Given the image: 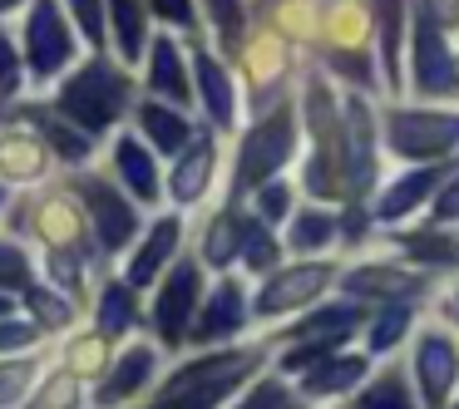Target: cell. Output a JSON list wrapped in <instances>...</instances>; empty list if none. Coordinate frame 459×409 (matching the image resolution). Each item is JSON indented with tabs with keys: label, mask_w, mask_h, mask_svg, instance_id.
Segmentation results:
<instances>
[{
	"label": "cell",
	"mask_w": 459,
	"mask_h": 409,
	"mask_svg": "<svg viewBox=\"0 0 459 409\" xmlns=\"http://www.w3.org/2000/svg\"><path fill=\"white\" fill-rule=\"evenodd\" d=\"M139 74L109 50H84L60 80L50 84V94H40L50 109H60L70 124H80L94 139H109L119 124H129L134 99H139Z\"/></svg>",
	"instance_id": "obj_1"
},
{
	"label": "cell",
	"mask_w": 459,
	"mask_h": 409,
	"mask_svg": "<svg viewBox=\"0 0 459 409\" xmlns=\"http://www.w3.org/2000/svg\"><path fill=\"white\" fill-rule=\"evenodd\" d=\"M262 365H267V345H232V340L203 345L163 370L149 399L159 409H222L228 399L242 395L247 379H257Z\"/></svg>",
	"instance_id": "obj_2"
},
{
	"label": "cell",
	"mask_w": 459,
	"mask_h": 409,
	"mask_svg": "<svg viewBox=\"0 0 459 409\" xmlns=\"http://www.w3.org/2000/svg\"><path fill=\"white\" fill-rule=\"evenodd\" d=\"M15 40L25 55V80L30 94H50V84L80 60L90 45L74 30L65 0H25V11L15 15Z\"/></svg>",
	"instance_id": "obj_3"
},
{
	"label": "cell",
	"mask_w": 459,
	"mask_h": 409,
	"mask_svg": "<svg viewBox=\"0 0 459 409\" xmlns=\"http://www.w3.org/2000/svg\"><path fill=\"white\" fill-rule=\"evenodd\" d=\"M65 178H70L74 198H80V208H84L90 242H94V251H100V261H109V267H114V261L129 251V242L139 237V227H143L149 212H143L139 202L114 183V173L104 168V163L74 168V173H65Z\"/></svg>",
	"instance_id": "obj_4"
},
{
	"label": "cell",
	"mask_w": 459,
	"mask_h": 409,
	"mask_svg": "<svg viewBox=\"0 0 459 409\" xmlns=\"http://www.w3.org/2000/svg\"><path fill=\"white\" fill-rule=\"evenodd\" d=\"M291 158H297V109H291V99H277L272 109H262L257 119L242 129L238 153H232L228 198L247 202V192L262 188L267 178H277Z\"/></svg>",
	"instance_id": "obj_5"
},
{
	"label": "cell",
	"mask_w": 459,
	"mask_h": 409,
	"mask_svg": "<svg viewBox=\"0 0 459 409\" xmlns=\"http://www.w3.org/2000/svg\"><path fill=\"white\" fill-rule=\"evenodd\" d=\"M203 291H208V271L193 251H183L149 291H143V330L159 340L169 355H178L188 345V330H193V316L203 306Z\"/></svg>",
	"instance_id": "obj_6"
},
{
	"label": "cell",
	"mask_w": 459,
	"mask_h": 409,
	"mask_svg": "<svg viewBox=\"0 0 459 409\" xmlns=\"http://www.w3.org/2000/svg\"><path fill=\"white\" fill-rule=\"evenodd\" d=\"M163 370H169V350H163L149 330H139V336H129L119 350H114L109 370L90 385V409L139 405V399L153 395V385L163 379Z\"/></svg>",
	"instance_id": "obj_7"
},
{
	"label": "cell",
	"mask_w": 459,
	"mask_h": 409,
	"mask_svg": "<svg viewBox=\"0 0 459 409\" xmlns=\"http://www.w3.org/2000/svg\"><path fill=\"white\" fill-rule=\"evenodd\" d=\"M301 114H307V133H311V158H307V168H301V183H307V192L321 202L346 198V173H341V114H336V99H331L326 80L307 84Z\"/></svg>",
	"instance_id": "obj_8"
},
{
	"label": "cell",
	"mask_w": 459,
	"mask_h": 409,
	"mask_svg": "<svg viewBox=\"0 0 459 409\" xmlns=\"http://www.w3.org/2000/svg\"><path fill=\"white\" fill-rule=\"evenodd\" d=\"M183 242H188V212L163 202L159 212H149V217H143L139 237H134L129 251L114 261V271H119L134 291H149L153 281H159L163 271L183 257Z\"/></svg>",
	"instance_id": "obj_9"
},
{
	"label": "cell",
	"mask_w": 459,
	"mask_h": 409,
	"mask_svg": "<svg viewBox=\"0 0 459 409\" xmlns=\"http://www.w3.org/2000/svg\"><path fill=\"white\" fill-rule=\"evenodd\" d=\"M218 168H222V139H218V129L198 124V133L163 168V198H169V208H183V212L203 208L212 198V188H218Z\"/></svg>",
	"instance_id": "obj_10"
},
{
	"label": "cell",
	"mask_w": 459,
	"mask_h": 409,
	"mask_svg": "<svg viewBox=\"0 0 459 409\" xmlns=\"http://www.w3.org/2000/svg\"><path fill=\"white\" fill-rule=\"evenodd\" d=\"M188 40V64H193V109L203 114V124L218 133H232L238 129V109H242V94H238V80L232 70L222 64V50L198 35H183Z\"/></svg>",
	"instance_id": "obj_11"
},
{
	"label": "cell",
	"mask_w": 459,
	"mask_h": 409,
	"mask_svg": "<svg viewBox=\"0 0 459 409\" xmlns=\"http://www.w3.org/2000/svg\"><path fill=\"white\" fill-rule=\"evenodd\" d=\"M100 163L114 173V183H119L143 212H159L163 202H169L163 198V158L134 133V124H119V129L104 139Z\"/></svg>",
	"instance_id": "obj_12"
},
{
	"label": "cell",
	"mask_w": 459,
	"mask_h": 409,
	"mask_svg": "<svg viewBox=\"0 0 459 409\" xmlns=\"http://www.w3.org/2000/svg\"><path fill=\"white\" fill-rule=\"evenodd\" d=\"M247 326H252V291H247V281L232 277V271H218V277L208 281V291H203V306H198V316H193L188 345L193 350L228 345V340H238Z\"/></svg>",
	"instance_id": "obj_13"
},
{
	"label": "cell",
	"mask_w": 459,
	"mask_h": 409,
	"mask_svg": "<svg viewBox=\"0 0 459 409\" xmlns=\"http://www.w3.org/2000/svg\"><path fill=\"white\" fill-rule=\"evenodd\" d=\"M55 173H60V163H55L45 133L35 129L21 109H11L5 119H0V183H5L11 192H21V188L50 183Z\"/></svg>",
	"instance_id": "obj_14"
},
{
	"label": "cell",
	"mask_w": 459,
	"mask_h": 409,
	"mask_svg": "<svg viewBox=\"0 0 459 409\" xmlns=\"http://www.w3.org/2000/svg\"><path fill=\"white\" fill-rule=\"evenodd\" d=\"M336 267L331 261H291V267H272L262 286L252 291V320H281L291 311H307L321 291L331 286Z\"/></svg>",
	"instance_id": "obj_15"
},
{
	"label": "cell",
	"mask_w": 459,
	"mask_h": 409,
	"mask_svg": "<svg viewBox=\"0 0 459 409\" xmlns=\"http://www.w3.org/2000/svg\"><path fill=\"white\" fill-rule=\"evenodd\" d=\"M134 74H139V89L143 94L193 109V64H188V40H183L178 30H163V25H159V30L149 35L143 60L134 64Z\"/></svg>",
	"instance_id": "obj_16"
},
{
	"label": "cell",
	"mask_w": 459,
	"mask_h": 409,
	"mask_svg": "<svg viewBox=\"0 0 459 409\" xmlns=\"http://www.w3.org/2000/svg\"><path fill=\"white\" fill-rule=\"evenodd\" d=\"M84 320H90L100 336H109L114 345H124L129 336L143 330V291H134L114 267H100L94 271V286H90V311H84Z\"/></svg>",
	"instance_id": "obj_17"
},
{
	"label": "cell",
	"mask_w": 459,
	"mask_h": 409,
	"mask_svg": "<svg viewBox=\"0 0 459 409\" xmlns=\"http://www.w3.org/2000/svg\"><path fill=\"white\" fill-rule=\"evenodd\" d=\"M15 109H21L25 119H30L35 129L45 133V143H50V153H55V163H60V173H74V168H90V163H100L104 139H94V133H84L80 124H70L60 109H50L40 94H25Z\"/></svg>",
	"instance_id": "obj_18"
},
{
	"label": "cell",
	"mask_w": 459,
	"mask_h": 409,
	"mask_svg": "<svg viewBox=\"0 0 459 409\" xmlns=\"http://www.w3.org/2000/svg\"><path fill=\"white\" fill-rule=\"evenodd\" d=\"M341 173H346L351 198H366L376 183V119L366 99H346L341 109Z\"/></svg>",
	"instance_id": "obj_19"
},
{
	"label": "cell",
	"mask_w": 459,
	"mask_h": 409,
	"mask_svg": "<svg viewBox=\"0 0 459 409\" xmlns=\"http://www.w3.org/2000/svg\"><path fill=\"white\" fill-rule=\"evenodd\" d=\"M134 133H139L143 143H149L153 153H159L163 163L173 158V153L183 149V143L198 133L203 119H193V109H183V104H169V99H153V94H139L134 99V114H129Z\"/></svg>",
	"instance_id": "obj_20"
},
{
	"label": "cell",
	"mask_w": 459,
	"mask_h": 409,
	"mask_svg": "<svg viewBox=\"0 0 459 409\" xmlns=\"http://www.w3.org/2000/svg\"><path fill=\"white\" fill-rule=\"evenodd\" d=\"M390 149L400 158H439V153L459 149V114H405L395 109L385 119Z\"/></svg>",
	"instance_id": "obj_21"
},
{
	"label": "cell",
	"mask_w": 459,
	"mask_h": 409,
	"mask_svg": "<svg viewBox=\"0 0 459 409\" xmlns=\"http://www.w3.org/2000/svg\"><path fill=\"white\" fill-rule=\"evenodd\" d=\"M242 232H247V208H242L238 198L218 202V208H212L208 217L198 222V251H193V257L203 261V271H208V277L238 267Z\"/></svg>",
	"instance_id": "obj_22"
},
{
	"label": "cell",
	"mask_w": 459,
	"mask_h": 409,
	"mask_svg": "<svg viewBox=\"0 0 459 409\" xmlns=\"http://www.w3.org/2000/svg\"><path fill=\"white\" fill-rule=\"evenodd\" d=\"M50 350H55V365L60 370H70L74 379H84V385H94V379L109 370V360H114V340L109 336H100V330L90 326V320H80L74 330H65V336H55L50 340Z\"/></svg>",
	"instance_id": "obj_23"
},
{
	"label": "cell",
	"mask_w": 459,
	"mask_h": 409,
	"mask_svg": "<svg viewBox=\"0 0 459 409\" xmlns=\"http://www.w3.org/2000/svg\"><path fill=\"white\" fill-rule=\"evenodd\" d=\"M415 379L420 389H425V409H445V395L455 389L459 379V350L449 336H439V330H425L415 345Z\"/></svg>",
	"instance_id": "obj_24"
},
{
	"label": "cell",
	"mask_w": 459,
	"mask_h": 409,
	"mask_svg": "<svg viewBox=\"0 0 459 409\" xmlns=\"http://www.w3.org/2000/svg\"><path fill=\"white\" fill-rule=\"evenodd\" d=\"M104 25H109V55H119L129 70L143 60L149 35L159 30L149 15V0H104Z\"/></svg>",
	"instance_id": "obj_25"
},
{
	"label": "cell",
	"mask_w": 459,
	"mask_h": 409,
	"mask_svg": "<svg viewBox=\"0 0 459 409\" xmlns=\"http://www.w3.org/2000/svg\"><path fill=\"white\" fill-rule=\"evenodd\" d=\"M21 311H25V316H30L50 340L65 336V330H74V326L84 320V301L70 296L65 286H55V281H45V277H35L30 286L21 291Z\"/></svg>",
	"instance_id": "obj_26"
},
{
	"label": "cell",
	"mask_w": 459,
	"mask_h": 409,
	"mask_svg": "<svg viewBox=\"0 0 459 409\" xmlns=\"http://www.w3.org/2000/svg\"><path fill=\"white\" fill-rule=\"evenodd\" d=\"M455 84H459V70H455V55L445 50V30L420 15L415 21V89L445 94Z\"/></svg>",
	"instance_id": "obj_27"
},
{
	"label": "cell",
	"mask_w": 459,
	"mask_h": 409,
	"mask_svg": "<svg viewBox=\"0 0 459 409\" xmlns=\"http://www.w3.org/2000/svg\"><path fill=\"white\" fill-rule=\"evenodd\" d=\"M366 320V311H360V301H331V306H316V311H307V316L297 320V326H287L281 330V340H316V345H346V336Z\"/></svg>",
	"instance_id": "obj_28"
},
{
	"label": "cell",
	"mask_w": 459,
	"mask_h": 409,
	"mask_svg": "<svg viewBox=\"0 0 459 409\" xmlns=\"http://www.w3.org/2000/svg\"><path fill=\"white\" fill-rule=\"evenodd\" d=\"M55 350H21V355H0V409H25L30 395L40 389V379L50 375Z\"/></svg>",
	"instance_id": "obj_29"
},
{
	"label": "cell",
	"mask_w": 459,
	"mask_h": 409,
	"mask_svg": "<svg viewBox=\"0 0 459 409\" xmlns=\"http://www.w3.org/2000/svg\"><path fill=\"white\" fill-rule=\"evenodd\" d=\"M242 45V74H247L252 94H267L281 84V74H287V45H281L277 30H262L252 35V40H238Z\"/></svg>",
	"instance_id": "obj_30"
},
{
	"label": "cell",
	"mask_w": 459,
	"mask_h": 409,
	"mask_svg": "<svg viewBox=\"0 0 459 409\" xmlns=\"http://www.w3.org/2000/svg\"><path fill=\"white\" fill-rule=\"evenodd\" d=\"M366 379V355H326L316 360L311 370H301L297 389L307 399H326V395H346Z\"/></svg>",
	"instance_id": "obj_31"
},
{
	"label": "cell",
	"mask_w": 459,
	"mask_h": 409,
	"mask_svg": "<svg viewBox=\"0 0 459 409\" xmlns=\"http://www.w3.org/2000/svg\"><path fill=\"white\" fill-rule=\"evenodd\" d=\"M341 286H346V296L400 301V296H415L420 291V277H410V271H400V267H356V271L341 277Z\"/></svg>",
	"instance_id": "obj_32"
},
{
	"label": "cell",
	"mask_w": 459,
	"mask_h": 409,
	"mask_svg": "<svg viewBox=\"0 0 459 409\" xmlns=\"http://www.w3.org/2000/svg\"><path fill=\"white\" fill-rule=\"evenodd\" d=\"M445 183V168H415V173H405V178L395 183V188H385L380 192V202H376V217L380 222H400L410 208H420V202L429 198V192Z\"/></svg>",
	"instance_id": "obj_33"
},
{
	"label": "cell",
	"mask_w": 459,
	"mask_h": 409,
	"mask_svg": "<svg viewBox=\"0 0 459 409\" xmlns=\"http://www.w3.org/2000/svg\"><path fill=\"white\" fill-rule=\"evenodd\" d=\"M35 277H40V257H35V247L25 237H15V232L0 227V291L21 296Z\"/></svg>",
	"instance_id": "obj_34"
},
{
	"label": "cell",
	"mask_w": 459,
	"mask_h": 409,
	"mask_svg": "<svg viewBox=\"0 0 459 409\" xmlns=\"http://www.w3.org/2000/svg\"><path fill=\"white\" fill-rule=\"evenodd\" d=\"M238 267L247 277H267L272 267H281V242L257 212L247 208V232H242V251H238Z\"/></svg>",
	"instance_id": "obj_35"
},
{
	"label": "cell",
	"mask_w": 459,
	"mask_h": 409,
	"mask_svg": "<svg viewBox=\"0 0 459 409\" xmlns=\"http://www.w3.org/2000/svg\"><path fill=\"white\" fill-rule=\"evenodd\" d=\"M331 242H336V217H331L326 208H301L287 217V247L291 251H326Z\"/></svg>",
	"instance_id": "obj_36"
},
{
	"label": "cell",
	"mask_w": 459,
	"mask_h": 409,
	"mask_svg": "<svg viewBox=\"0 0 459 409\" xmlns=\"http://www.w3.org/2000/svg\"><path fill=\"white\" fill-rule=\"evenodd\" d=\"M25 409H90V385L74 379L70 370L50 365V375L40 379V389L30 395V405H25Z\"/></svg>",
	"instance_id": "obj_37"
},
{
	"label": "cell",
	"mask_w": 459,
	"mask_h": 409,
	"mask_svg": "<svg viewBox=\"0 0 459 409\" xmlns=\"http://www.w3.org/2000/svg\"><path fill=\"white\" fill-rule=\"evenodd\" d=\"M376 11V35H380V64L385 84H400V25H405V0H370Z\"/></svg>",
	"instance_id": "obj_38"
},
{
	"label": "cell",
	"mask_w": 459,
	"mask_h": 409,
	"mask_svg": "<svg viewBox=\"0 0 459 409\" xmlns=\"http://www.w3.org/2000/svg\"><path fill=\"white\" fill-rule=\"evenodd\" d=\"M30 94V80H25V55L21 40H15V21H0V99L21 104Z\"/></svg>",
	"instance_id": "obj_39"
},
{
	"label": "cell",
	"mask_w": 459,
	"mask_h": 409,
	"mask_svg": "<svg viewBox=\"0 0 459 409\" xmlns=\"http://www.w3.org/2000/svg\"><path fill=\"white\" fill-rule=\"evenodd\" d=\"M198 11L208 15V30L222 50H238V40L247 35V0H198Z\"/></svg>",
	"instance_id": "obj_40"
},
{
	"label": "cell",
	"mask_w": 459,
	"mask_h": 409,
	"mask_svg": "<svg viewBox=\"0 0 459 409\" xmlns=\"http://www.w3.org/2000/svg\"><path fill=\"white\" fill-rule=\"evenodd\" d=\"M40 345H50V336H45L25 311L0 316V355H21V350H40Z\"/></svg>",
	"instance_id": "obj_41"
},
{
	"label": "cell",
	"mask_w": 459,
	"mask_h": 409,
	"mask_svg": "<svg viewBox=\"0 0 459 409\" xmlns=\"http://www.w3.org/2000/svg\"><path fill=\"white\" fill-rule=\"evenodd\" d=\"M74 30L84 35L90 50H109V25H104V0H65Z\"/></svg>",
	"instance_id": "obj_42"
},
{
	"label": "cell",
	"mask_w": 459,
	"mask_h": 409,
	"mask_svg": "<svg viewBox=\"0 0 459 409\" xmlns=\"http://www.w3.org/2000/svg\"><path fill=\"white\" fill-rule=\"evenodd\" d=\"M247 202H252V212H257L267 227H277V222H287L291 217V188L281 178H267L262 188H252L247 192Z\"/></svg>",
	"instance_id": "obj_43"
},
{
	"label": "cell",
	"mask_w": 459,
	"mask_h": 409,
	"mask_svg": "<svg viewBox=\"0 0 459 409\" xmlns=\"http://www.w3.org/2000/svg\"><path fill=\"white\" fill-rule=\"evenodd\" d=\"M346 409H415V405H410V395H405V379L390 370L385 379H376V385L360 389V395L351 399Z\"/></svg>",
	"instance_id": "obj_44"
},
{
	"label": "cell",
	"mask_w": 459,
	"mask_h": 409,
	"mask_svg": "<svg viewBox=\"0 0 459 409\" xmlns=\"http://www.w3.org/2000/svg\"><path fill=\"white\" fill-rule=\"evenodd\" d=\"M291 395V385L281 375H257L242 385V395L232 399V409H281V399Z\"/></svg>",
	"instance_id": "obj_45"
},
{
	"label": "cell",
	"mask_w": 459,
	"mask_h": 409,
	"mask_svg": "<svg viewBox=\"0 0 459 409\" xmlns=\"http://www.w3.org/2000/svg\"><path fill=\"white\" fill-rule=\"evenodd\" d=\"M149 15H153V25H163V30H178V35H198V30H203L198 0H149Z\"/></svg>",
	"instance_id": "obj_46"
},
{
	"label": "cell",
	"mask_w": 459,
	"mask_h": 409,
	"mask_svg": "<svg viewBox=\"0 0 459 409\" xmlns=\"http://www.w3.org/2000/svg\"><path fill=\"white\" fill-rule=\"evenodd\" d=\"M405 326H410L405 306H390L385 316H376V326H370V350H390L400 336H405Z\"/></svg>",
	"instance_id": "obj_47"
},
{
	"label": "cell",
	"mask_w": 459,
	"mask_h": 409,
	"mask_svg": "<svg viewBox=\"0 0 459 409\" xmlns=\"http://www.w3.org/2000/svg\"><path fill=\"white\" fill-rule=\"evenodd\" d=\"M420 15L435 21L439 30H459V0H420Z\"/></svg>",
	"instance_id": "obj_48"
},
{
	"label": "cell",
	"mask_w": 459,
	"mask_h": 409,
	"mask_svg": "<svg viewBox=\"0 0 459 409\" xmlns=\"http://www.w3.org/2000/svg\"><path fill=\"white\" fill-rule=\"evenodd\" d=\"M435 222H459V173L449 178V188L439 192V202H435Z\"/></svg>",
	"instance_id": "obj_49"
},
{
	"label": "cell",
	"mask_w": 459,
	"mask_h": 409,
	"mask_svg": "<svg viewBox=\"0 0 459 409\" xmlns=\"http://www.w3.org/2000/svg\"><path fill=\"white\" fill-rule=\"evenodd\" d=\"M25 11V0H0V21H11V15Z\"/></svg>",
	"instance_id": "obj_50"
},
{
	"label": "cell",
	"mask_w": 459,
	"mask_h": 409,
	"mask_svg": "<svg viewBox=\"0 0 459 409\" xmlns=\"http://www.w3.org/2000/svg\"><path fill=\"white\" fill-rule=\"evenodd\" d=\"M11 311H21V296H11V291H0V316H11Z\"/></svg>",
	"instance_id": "obj_51"
},
{
	"label": "cell",
	"mask_w": 459,
	"mask_h": 409,
	"mask_svg": "<svg viewBox=\"0 0 459 409\" xmlns=\"http://www.w3.org/2000/svg\"><path fill=\"white\" fill-rule=\"evenodd\" d=\"M281 409H311V405H307V395H297V389H291V395L281 399Z\"/></svg>",
	"instance_id": "obj_52"
},
{
	"label": "cell",
	"mask_w": 459,
	"mask_h": 409,
	"mask_svg": "<svg viewBox=\"0 0 459 409\" xmlns=\"http://www.w3.org/2000/svg\"><path fill=\"white\" fill-rule=\"evenodd\" d=\"M11 198H15V192L5 188V183H0V222H5V208H11Z\"/></svg>",
	"instance_id": "obj_53"
},
{
	"label": "cell",
	"mask_w": 459,
	"mask_h": 409,
	"mask_svg": "<svg viewBox=\"0 0 459 409\" xmlns=\"http://www.w3.org/2000/svg\"><path fill=\"white\" fill-rule=\"evenodd\" d=\"M129 409H159V405H153V399H139V405H129Z\"/></svg>",
	"instance_id": "obj_54"
},
{
	"label": "cell",
	"mask_w": 459,
	"mask_h": 409,
	"mask_svg": "<svg viewBox=\"0 0 459 409\" xmlns=\"http://www.w3.org/2000/svg\"><path fill=\"white\" fill-rule=\"evenodd\" d=\"M11 109H15V104H11V99H0V119H5V114H11Z\"/></svg>",
	"instance_id": "obj_55"
},
{
	"label": "cell",
	"mask_w": 459,
	"mask_h": 409,
	"mask_svg": "<svg viewBox=\"0 0 459 409\" xmlns=\"http://www.w3.org/2000/svg\"><path fill=\"white\" fill-rule=\"evenodd\" d=\"M445 261H459V242H455V247H449V257Z\"/></svg>",
	"instance_id": "obj_56"
},
{
	"label": "cell",
	"mask_w": 459,
	"mask_h": 409,
	"mask_svg": "<svg viewBox=\"0 0 459 409\" xmlns=\"http://www.w3.org/2000/svg\"><path fill=\"white\" fill-rule=\"evenodd\" d=\"M455 70H459V64H455Z\"/></svg>",
	"instance_id": "obj_57"
},
{
	"label": "cell",
	"mask_w": 459,
	"mask_h": 409,
	"mask_svg": "<svg viewBox=\"0 0 459 409\" xmlns=\"http://www.w3.org/2000/svg\"><path fill=\"white\" fill-rule=\"evenodd\" d=\"M455 409H459V405H455Z\"/></svg>",
	"instance_id": "obj_58"
}]
</instances>
